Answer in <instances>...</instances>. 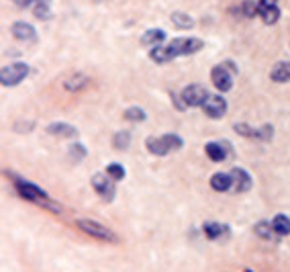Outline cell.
Wrapping results in <instances>:
<instances>
[{
	"mask_svg": "<svg viewBox=\"0 0 290 272\" xmlns=\"http://www.w3.org/2000/svg\"><path fill=\"white\" fill-rule=\"evenodd\" d=\"M202 41L196 39V37H178V39H172L168 45H158L150 51V58L156 62V64H168L180 56H192V53H198L202 49Z\"/></svg>",
	"mask_w": 290,
	"mask_h": 272,
	"instance_id": "cell-1",
	"label": "cell"
},
{
	"mask_svg": "<svg viewBox=\"0 0 290 272\" xmlns=\"http://www.w3.org/2000/svg\"><path fill=\"white\" fill-rule=\"evenodd\" d=\"M15 186H17V191H19V195H21L23 199L33 201V203H39V205L51 209L53 213H62V207H60L57 203H51L49 197H47V193H45L43 188H39L37 184L29 182V180H23V178H17V180H15Z\"/></svg>",
	"mask_w": 290,
	"mask_h": 272,
	"instance_id": "cell-2",
	"label": "cell"
},
{
	"mask_svg": "<svg viewBox=\"0 0 290 272\" xmlns=\"http://www.w3.org/2000/svg\"><path fill=\"white\" fill-rule=\"evenodd\" d=\"M76 227H78L80 231H84V233H88V235L100 239V241H110V243H117V241H119V237H117L108 227H104V225H100V223H96V221H92V219H78V221H76Z\"/></svg>",
	"mask_w": 290,
	"mask_h": 272,
	"instance_id": "cell-3",
	"label": "cell"
},
{
	"mask_svg": "<svg viewBox=\"0 0 290 272\" xmlns=\"http://www.w3.org/2000/svg\"><path fill=\"white\" fill-rule=\"evenodd\" d=\"M27 76H29V66L19 62V64H11V66L3 68V72H0V82H3V86H17Z\"/></svg>",
	"mask_w": 290,
	"mask_h": 272,
	"instance_id": "cell-4",
	"label": "cell"
},
{
	"mask_svg": "<svg viewBox=\"0 0 290 272\" xmlns=\"http://www.w3.org/2000/svg\"><path fill=\"white\" fill-rule=\"evenodd\" d=\"M209 98V92L202 84H190L180 92V100L184 106H202Z\"/></svg>",
	"mask_w": 290,
	"mask_h": 272,
	"instance_id": "cell-5",
	"label": "cell"
},
{
	"mask_svg": "<svg viewBox=\"0 0 290 272\" xmlns=\"http://www.w3.org/2000/svg\"><path fill=\"white\" fill-rule=\"evenodd\" d=\"M92 186L94 191L104 199V201H112L114 195H117V188H114V180L108 176V174H94L92 176Z\"/></svg>",
	"mask_w": 290,
	"mask_h": 272,
	"instance_id": "cell-6",
	"label": "cell"
},
{
	"mask_svg": "<svg viewBox=\"0 0 290 272\" xmlns=\"http://www.w3.org/2000/svg\"><path fill=\"white\" fill-rule=\"evenodd\" d=\"M211 80H213L215 88H217V90H221V92H227V90H231V88H233V74L229 72V68H227L225 64H221V66H215V68H213V72H211Z\"/></svg>",
	"mask_w": 290,
	"mask_h": 272,
	"instance_id": "cell-7",
	"label": "cell"
},
{
	"mask_svg": "<svg viewBox=\"0 0 290 272\" xmlns=\"http://www.w3.org/2000/svg\"><path fill=\"white\" fill-rule=\"evenodd\" d=\"M202 111L211 119H221L227 113V100L221 94H209V98L202 104Z\"/></svg>",
	"mask_w": 290,
	"mask_h": 272,
	"instance_id": "cell-8",
	"label": "cell"
},
{
	"mask_svg": "<svg viewBox=\"0 0 290 272\" xmlns=\"http://www.w3.org/2000/svg\"><path fill=\"white\" fill-rule=\"evenodd\" d=\"M235 131H237L239 135H243V138H253V140L268 142V140H272L274 127H272V125H264L262 129H253V127H249V125H245V123H237V125H235Z\"/></svg>",
	"mask_w": 290,
	"mask_h": 272,
	"instance_id": "cell-9",
	"label": "cell"
},
{
	"mask_svg": "<svg viewBox=\"0 0 290 272\" xmlns=\"http://www.w3.org/2000/svg\"><path fill=\"white\" fill-rule=\"evenodd\" d=\"M205 152L209 156V160L213 162H223L227 158V154H231V148L227 142H209L205 146Z\"/></svg>",
	"mask_w": 290,
	"mask_h": 272,
	"instance_id": "cell-10",
	"label": "cell"
},
{
	"mask_svg": "<svg viewBox=\"0 0 290 272\" xmlns=\"http://www.w3.org/2000/svg\"><path fill=\"white\" fill-rule=\"evenodd\" d=\"M231 178H233V191L235 193H247L249 188H251V176L243 170V168H233L231 172Z\"/></svg>",
	"mask_w": 290,
	"mask_h": 272,
	"instance_id": "cell-11",
	"label": "cell"
},
{
	"mask_svg": "<svg viewBox=\"0 0 290 272\" xmlns=\"http://www.w3.org/2000/svg\"><path fill=\"white\" fill-rule=\"evenodd\" d=\"M11 33H13V37L15 39H19V41H35V27L33 25H29V23H25V21H19V23H15L13 27H11Z\"/></svg>",
	"mask_w": 290,
	"mask_h": 272,
	"instance_id": "cell-12",
	"label": "cell"
},
{
	"mask_svg": "<svg viewBox=\"0 0 290 272\" xmlns=\"http://www.w3.org/2000/svg\"><path fill=\"white\" fill-rule=\"evenodd\" d=\"M145 146H148V152L150 154H156V156H166V154H170L172 152V148H170V144H168V140L164 138H148L145 140Z\"/></svg>",
	"mask_w": 290,
	"mask_h": 272,
	"instance_id": "cell-13",
	"label": "cell"
},
{
	"mask_svg": "<svg viewBox=\"0 0 290 272\" xmlns=\"http://www.w3.org/2000/svg\"><path fill=\"white\" fill-rule=\"evenodd\" d=\"M211 186H213L215 191H219V193H225V191L233 188V178H231V174L217 172V174H213V178H211Z\"/></svg>",
	"mask_w": 290,
	"mask_h": 272,
	"instance_id": "cell-14",
	"label": "cell"
},
{
	"mask_svg": "<svg viewBox=\"0 0 290 272\" xmlns=\"http://www.w3.org/2000/svg\"><path fill=\"white\" fill-rule=\"evenodd\" d=\"M270 76H272V80L278 82V84L290 82V62H280V64H276Z\"/></svg>",
	"mask_w": 290,
	"mask_h": 272,
	"instance_id": "cell-15",
	"label": "cell"
},
{
	"mask_svg": "<svg viewBox=\"0 0 290 272\" xmlns=\"http://www.w3.org/2000/svg\"><path fill=\"white\" fill-rule=\"evenodd\" d=\"M164 39H166V33H164L162 29H150V31L143 33L141 43H143V45H150V47H158Z\"/></svg>",
	"mask_w": 290,
	"mask_h": 272,
	"instance_id": "cell-16",
	"label": "cell"
},
{
	"mask_svg": "<svg viewBox=\"0 0 290 272\" xmlns=\"http://www.w3.org/2000/svg\"><path fill=\"white\" fill-rule=\"evenodd\" d=\"M47 133L49 135H57V138H74L76 135V129L68 123H51L47 127Z\"/></svg>",
	"mask_w": 290,
	"mask_h": 272,
	"instance_id": "cell-17",
	"label": "cell"
},
{
	"mask_svg": "<svg viewBox=\"0 0 290 272\" xmlns=\"http://www.w3.org/2000/svg\"><path fill=\"white\" fill-rule=\"evenodd\" d=\"M227 225H223V223H215V221H209V223H205L202 225V231H205V235L209 237V239H219L223 233H227Z\"/></svg>",
	"mask_w": 290,
	"mask_h": 272,
	"instance_id": "cell-18",
	"label": "cell"
},
{
	"mask_svg": "<svg viewBox=\"0 0 290 272\" xmlns=\"http://www.w3.org/2000/svg\"><path fill=\"white\" fill-rule=\"evenodd\" d=\"M253 231H255V235H257V237H262V239H266V241H274V239H276V235H278V233L274 231L272 223H268V221H259V223H255Z\"/></svg>",
	"mask_w": 290,
	"mask_h": 272,
	"instance_id": "cell-19",
	"label": "cell"
},
{
	"mask_svg": "<svg viewBox=\"0 0 290 272\" xmlns=\"http://www.w3.org/2000/svg\"><path fill=\"white\" fill-rule=\"evenodd\" d=\"M272 227L278 235H290V217L286 215H276L272 219Z\"/></svg>",
	"mask_w": 290,
	"mask_h": 272,
	"instance_id": "cell-20",
	"label": "cell"
},
{
	"mask_svg": "<svg viewBox=\"0 0 290 272\" xmlns=\"http://www.w3.org/2000/svg\"><path fill=\"white\" fill-rule=\"evenodd\" d=\"M66 90H72V92H76V90H82V88H86L88 86V78L84 76V74H74L72 78H68L66 80Z\"/></svg>",
	"mask_w": 290,
	"mask_h": 272,
	"instance_id": "cell-21",
	"label": "cell"
},
{
	"mask_svg": "<svg viewBox=\"0 0 290 272\" xmlns=\"http://www.w3.org/2000/svg\"><path fill=\"white\" fill-rule=\"evenodd\" d=\"M257 13H259V17H262V21H264L266 25H274V23H278V19H280V9H278V7L257 9Z\"/></svg>",
	"mask_w": 290,
	"mask_h": 272,
	"instance_id": "cell-22",
	"label": "cell"
},
{
	"mask_svg": "<svg viewBox=\"0 0 290 272\" xmlns=\"http://www.w3.org/2000/svg\"><path fill=\"white\" fill-rule=\"evenodd\" d=\"M172 23H174L178 29H192L194 19H192L190 15H186V13H174V15H172Z\"/></svg>",
	"mask_w": 290,
	"mask_h": 272,
	"instance_id": "cell-23",
	"label": "cell"
},
{
	"mask_svg": "<svg viewBox=\"0 0 290 272\" xmlns=\"http://www.w3.org/2000/svg\"><path fill=\"white\" fill-rule=\"evenodd\" d=\"M129 142H131V135L129 131H119L114 138H112V146L114 150H127L129 148Z\"/></svg>",
	"mask_w": 290,
	"mask_h": 272,
	"instance_id": "cell-24",
	"label": "cell"
},
{
	"mask_svg": "<svg viewBox=\"0 0 290 272\" xmlns=\"http://www.w3.org/2000/svg\"><path fill=\"white\" fill-rule=\"evenodd\" d=\"M125 119L133 121V123H141V121H145V111L139 108V106H129L125 111Z\"/></svg>",
	"mask_w": 290,
	"mask_h": 272,
	"instance_id": "cell-25",
	"label": "cell"
},
{
	"mask_svg": "<svg viewBox=\"0 0 290 272\" xmlns=\"http://www.w3.org/2000/svg\"><path fill=\"white\" fill-rule=\"evenodd\" d=\"M106 174L117 182V180H123L125 178V168L121 166V164H117V162H112V164H108V168H106Z\"/></svg>",
	"mask_w": 290,
	"mask_h": 272,
	"instance_id": "cell-26",
	"label": "cell"
},
{
	"mask_svg": "<svg viewBox=\"0 0 290 272\" xmlns=\"http://www.w3.org/2000/svg\"><path fill=\"white\" fill-rule=\"evenodd\" d=\"M84 156H86V148L80 146V144H74L72 150H70V158H72L74 162H78V160H82Z\"/></svg>",
	"mask_w": 290,
	"mask_h": 272,
	"instance_id": "cell-27",
	"label": "cell"
},
{
	"mask_svg": "<svg viewBox=\"0 0 290 272\" xmlns=\"http://www.w3.org/2000/svg\"><path fill=\"white\" fill-rule=\"evenodd\" d=\"M35 17L41 19V21H47L51 17V11L47 5H35Z\"/></svg>",
	"mask_w": 290,
	"mask_h": 272,
	"instance_id": "cell-28",
	"label": "cell"
},
{
	"mask_svg": "<svg viewBox=\"0 0 290 272\" xmlns=\"http://www.w3.org/2000/svg\"><path fill=\"white\" fill-rule=\"evenodd\" d=\"M257 9H259V7H255V5L251 3V0H245L243 7H241V11H243V15H245V17H253V15L257 13Z\"/></svg>",
	"mask_w": 290,
	"mask_h": 272,
	"instance_id": "cell-29",
	"label": "cell"
},
{
	"mask_svg": "<svg viewBox=\"0 0 290 272\" xmlns=\"http://www.w3.org/2000/svg\"><path fill=\"white\" fill-rule=\"evenodd\" d=\"M276 3H278V0H259V9H268V7H276Z\"/></svg>",
	"mask_w": 290,
	"mask_h": 272,
	"instance_id": "cell-30",
	"label": "cell"
},
{
	"mask_svg": "<svg viewBox=\"0 0 290 272\" xmlns=\"http://www.w3.org/2000/svg\"><path fill=\"white\" fill-rule=\"evenodd\" d=\"M31 3H33V0H15V5H17V7H21V9H29V7H31Z\"/></svg>",
	"mask_w": 290,
	"mask_h": 272,
	"instance_id": "cell-31",
	"label": "cell"
},
{
	"mask_svg": "<svg viewBox=\"0 0 290 272\" xmlns=\"http://www.w3.org/2000/svg\"><path fill=\"white\" fill-rule=\"evenodd\" d=\"M35 5H47V7H49L51 0H35Z\"/></svg>",
	"mask_w": 290,
	"mask_h": 272,
	"instance_id": "cell-32",
	"label": "cell"
},
{
	"mask_svg": "<svg viewBox=\"0 0 290 272\" xmlns=\"http://www.w3.org/2000/svg\"><path fill=\"white\" fill-rule=\"evenodd\" d=\"M245 272H251V270H249V268H245Z\"/></svg>",
	"mask_w": 290,
	"mask_h": 272,
	"instance_id": "cell-33",
	"label": "cell"
}]
</instances>
